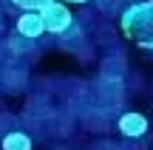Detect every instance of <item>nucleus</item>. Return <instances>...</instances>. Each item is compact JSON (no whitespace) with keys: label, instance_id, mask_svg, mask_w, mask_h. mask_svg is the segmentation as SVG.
<instances>
[{"label":"nucleus","instance_id":"39448f33","mask_svg":"<svg viewBox=\"0 0 153 150\" xmlns=\"http://www.w3.org/2000/svg\"><path fill=\"white\" fill-rule=\"evenodd\" d=\"M3 150H31V136L23 130H9L3 133Z\"/></svg>","mask_w":153,"mask_h":150},{"label":"nucleus","instance_id":"f257e3e1","mask_svg":"<svg viewBox=\"0 0 153 150\" xmlns=\"http://www.w3.org/2000/svg\"><path fill=\"white\" fill-rule=\"evenodd\" d=\"M119 26L133 45L153 51V0H136L125 6L119 14Z\"/></svg>","mask_w":153,"mask_h":150},{"label":"nucleus","instance_id":"9d476101","mask_svg":"<svg viewBox=\"0 0 153 150\" xmlns=\"http://www.w3.org/2000/svg\"><path fill=\"white\" fill-rule=\"evenodd\" d=\"M62 3H88V0H62Z\"/></svg>","mask_w":153,"mask_h":150},{"label":"nucleus","instance_id":"7ed1b4c3","mask_svg":"<svg viewBox=\"0 0 153 150\" xmlns=\"http://www.w3.org/2000/svg\"><path fill=\"white\" fill-rule=\"evenodd\" d=\"M119 133L125 136V139H142L145 133H148V119L142 116V113H136V111H128V113H122L119 116Z\"/></svg>","mask_w":153,"mask_h":150},{"label":"nucleus","instance_id":"6e6552de","mask_svg":"<svg viewBox=\"0 0 153 150\" xmlns=\"http://www.w3.org/2000/svg\"><path fill=\"white\" fill-rule=\"evenodd\" d=\"M28 43H31V40H28V37H23V34H17V31H14V34L9 37V45H11V51H20V54L31 48Z\"/></svg>","mask_w":153,"mask_h":150},{"label":"nucleus","instance_id":"1a4fd4ad","mask_svg":"<svg viewBox=\"0 0 153 150\" xmlns=\"http://www.w3.org/2000/svg\"><path fill=\"white\" fill-rule=\"evenodd\" d=\"M122 3H125V0H99V11H102V14H116V11L122 9Z\"/></svg>","mask_w":153,"mask_h":150},{"label":"nucleus","instance_id":"f03ea898","mask_svg":"<svg viewBox=\"0 0 153 150\" xmlns=\"http://www.w3.org/2000/svg\"><path fill=\"white\" fill-rule=\"evenodd\" d=\"M40 14H43V23H45V31H48V34H60V37H65V34L74 28V14L68 11L65 3H60V0L48 3Z\"/></svg>","mask_w":153,"mask_h":150},{"label":"nucleus","instance_id":"423d86ee","mask_svg":"<svg viewBox=\"0 0 153 150\" xmlns=\"http://www.w3.org/2000/svg\"><path fill=\"white\" fill-rule=\"evenodd\" d=\"M102 77H108V79H122L125 77V62H122V57H108V60L102 62Z\"/></svg>","mask_w":153,"mask_h":150},{"label":"nucleus","instance_id":"20e7f679","mask_svg":"<svg viewBox=\"0 0 153 150\" xmlns=\"http://www.w3.org/2000/svg\"><path fill=\"white\" fill-rule=\"evenodd\" d=\"M14 31L23 34V37H28V40L43 37V34H45L43 14H40V11H26V14H20V17H17V28H14Z\"/></svg>","mask_w":153,"mask_h":150},{"label":"nucleus","instance_id":"0eeeda50","mask_svg":"<svg viewBox=\"0 0 153 150\" xmlns=\"http://www.w3.org/2000/svg\"><path fill=\"white\" fill-rule=\"evenodd\" d=\"M14 6H20L23 11H43L48 3H54V0H11Z\"/></svg>","mask_w":153,"mask_h":150}]
</instances>
